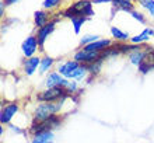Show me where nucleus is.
I'll list each match as a JSON object with an SVG mask.
<instances>
[{
	"instance_id": "f257e3e1",
	"label": "nucleus",
	"mask_w": 154,
	"mask_h": 143,
	"mask_svg": "<svg viewBox=\"0 0 154 143\" xmlns=\"http://www.w3.org/2000/svg\"><path fill=\"white\" fill-rule=\"evenodd\" d=\"M95 13H94L91 0H77L63 11V17H67V18H73V17H88L90 18Z\"/></svg>"
},
{
	"instance_id": "f03ea898",
	"label": "nucleus",
	"mask_w": 154,
	"mask_h": 143,
	"mask_svg": "<svg viewBox=\"0 0 154 143\" xmlns=\"http://www.w3.org/2000/svg\"><path fill=\"white\" fill-rule=\"evenodd\" d=\"M62 104H63V100L60 102H42L41 105L37 107V110L34 112L35 122H42V121L52 118L53 115L60 111Z\"/></svg>"
},
{
	"instance_id": "7ed1b4c3",
	"label": "nucleus",
	"mask_w": 154,
	"mask_h": 143,
	"mask_svg": "<svg viewBox=\"0 0 154 143\" xmlns=\"http://www.w3.org/2000/svg\"><path fill=\"white\" fill-rule=\"evenodd\" d=\"M67 91H66L65 87H51L48 90L42 91L39 95H38V100L44 102H55L59 101L60 98H65Z\"/></svg>"
},
{
	"instance_id": "20e7f679",
	"label": "nucleus",
	"mask_w": 154,
	"mask_h": 143,
	"mask_svg": "<svg viewBox=\"0 0 154 143\" xmlns=\"http://www.w3.org/2000/svg\"><path fill=\"white\" fill-rule=\"evenodd\" d=\"M101 53L102 52H95V51H87V49H80L79 52L74 53V61H77L79 63H93L95 61L101 59Z\"/></svg>"
},
{
	"instance_id": "39448f33",
	"label": "nucleus",
	"mask_w": 154,
	"mask_h": 143,
	"mask_svg": "<svg viewBox=\"0 0 154 143\" xmlns=\"http://www.w3.org/2000/svg\"><path fill=\"white\" fill-rule=\"evenodd\" d=\"M59 123H60V119L56 118V117H52V118L42 121V122H35L32 125V128H31V132L32 133H39V132H45V131H52L53 128H56Z\"/></svg>"
},
{
	"instance_id": "423d86ee",
	"label": "nucleus",
	"mask_w": 154,
	"mask_h": 143,
	"mask_svg": "<svg viewBox=\"0 0 154 143\" xmlns=\"http://www.w3.org/2000/svg\"><path fill=\"white\" fill-rule=\"evenodd\" d=\"M56 23L57 20H53V21H49L48 24L45 25V27H42V28H38L37 30V39H38V44H39V46L42 48L45 44V41L48 39V37L51 35V34L55 31V27H56Z\"/></svg>"
},
{
	"instance_id": "0eeeda50",
	"label": "nucleus",
	"mask_w": 154,
	"mask_h": 143,
	"mask_svg": "<svg viewBox=\"0 0 154 143\" xmlns=\"http://www.w3.org/2000/svg\"><path fill=\"white\" fill-rule=\"evenodd\" d=\"M38 46H39V44H38L37 37H34V35H29V37L27 38L24 42H23V45H21V49H23V53H24L25 58H32L34 53L37 52Z\"/></svg>"
},
{
	"instance_id": "6e6552de",
	"label": "nucleus",
	"mask_w": 154,
	"mask_h": 143,
	"mask_svg": "<svg viewBox=\"0 0 154 143\" xmlns=\"http://www.w3.org/2000/svg\"><path fill=\"white\" fill-rule=\"evenodd\" d=\"M67 83H69V80L66 77H62L60 73H51L46 77V86H48V89H51V87H66Z\"/></svg>"
},
{
	"instance_id": "1a4fd4ad",
	"label": "nucleus",
	"mask_w": 154,
	"mask_h": 143,
	"mask_svg": "<svg viewBox=\"0 0 154 143\" xmlns=\"http://www.w3.org/2000/svg\"><path fill=\"white\" fill-rule=\"evenodd\" d=\"M17 111H18V105L17 104H8L2 110V114H0V121L2 123H7L10 122V119L14 117Z\"/></svg>"
},
{
	"instance_id": "9d476101",
	"label": "nucleus",
	"mask_w": 154,
	"mask_h": 143,
	"mask_svg": "<svg viewBox=\"0 0 154 143\" xmlns=\"http://www.w3.org/2000/svg\"><path fill=\"white\" fill-rule=\"evenodd\" d=\"M109 46H112V41L111 39H98V41L84 46V49H87V51H95V52H104Z\"/></svg>"
},
{
	"instance_id": "9b49d317",
	"label": "nucleus",
	"mask_w": 154,
	"mask_h": 143,
	"mask_svg": "<svg viewBox=\"0 0 154 143\" xmlns=\"http://www.w3.org/2000/svg\"><path fill=\"white\" fill-rule=\"evenodd\" d=\"M150 37H153V28H144L139 35L132 37L129 41H130V44H134V45H142L143 42L149 41Z\"/></svg>"
},
{
	"instance_id": "f8f14e48",
	"label": "nucleus",
	"mask_w": 154,
	"mask_h": 143,
	"mask_svg": "<svg viewBox=\"0 0 154 143\" xmlns=\"http://www.w3.org/2000/svg\"><path fill=\"white\" fill-rule=\"evenodd\" d=\"M49 23V14L45 10H38L34 13V24L37 28H42Z\"/></svg>"
},
{
	"instance_id": "ddd939ff",
	"label": "nucleus",
	"mask_w": 154,
	"mask_h": 143,
	"mask_svg": "<svg viewBox=\"0 0 154 143\" xmlns=\"http://www.w3.org/2000/svg\"><path fill=\"white\" fill-rule=\"evenodd\" d=\"M41 65V59L39 58H28L27 61H25L24 63V72L27 76H31V74H34V72L38 69V66Z\"/></svg>"
},
{
	"instance_id": "4468645a",
	"label": "nucleus",
	"mask_w": 154,
	"mask_h": 143,
	"mask_svg": "<svg viewBox=\"0 0 154 143\" xmlns=\"http://www.w3.org/2000/svg\"><path fill=\"white\" fill-rule=\"evenodd\" d=\"M79 66H80V63L77 61H67V62H65L63 65L59 66V73H60L63 77L67 79V76H69L76 67H79Z\"/></svg>"
},
{
	"instance_id": "2eb2a0df",
	"label": "nucleus",
	"mask_w": 154,
	"mask_h": 143,
	"mask_svg": "<svg viewBox=\"0 0 154 143\" xmlns=\"http://www.w3.org/2000/svg\"><path fill=\"white\" fill-rule=\"evenodd\" d=\"M133 2L134 0H112V4H114L115 8L121 10V11L130 13L134 8Z\"/></svg>"
},
{
	"instance_id": "dca6fc26",
	"label": "nucleus",
	"mask_w": 154,
	"mask_h": 143,
	"mask_svg": "<svg viewBox=\"0 0 154 143\" xmlns=\"http://www.w3.org/2000/svg\"><path fill=\"white\" fill-rule=\"evenodd\" d=\"M53 138V133L51 131H45V132H39L35 133L31 140V143H51Z\"/></svg>"
},
{
	"instance_id": "f3484780",
	"label": "nucleus",
	"mask_w": 154,
	"mask_h": 143,
	"mask_svg": "<svg viewBox=\"0 0 154 143\" xmlns=\"http://www.w3.org/2000/svg\"><path fill=\"white\" fill-rule=\"evenodd\" d=\"M144 58H146V51H142V48L129 53L130 62H132L133 65H136V66H140V65H142L143 61H144Z\"/></svg>"
},
{
	"instance_id": "a211bd4d",
	"label": "nucleus",
	"mask_w": 154,
	"mask_h": 143,
	"mask_svg": "<svg viewBox=\"0 0 154 143\" xmlns=\"http://www.w3.org/2000/svg\"><path fill=\"white\" fill-rule=\"evenodd\" d=\"M111 35H112L118 42H126L130 39L129 34L125 33V31H122V30L118 28V27H111Z\"/></svg>"
},
{
	"instance_id": "6ab92c4d",
	"label": "nucleus",
	"mask_w": 154,
	"mask_h": 143,
	"mask_svg": "<svg viewBox=\"0 0 154 143\" xmlns=\"http://www.w3.org/2000/svg\"><path fill=\"white\" fill-rule=\"evenodd\" d=\"M70 20H72V25H73L74 33L79 34L80 33V30H81V27H83V24L88 20V17H73V18H70Z\"/></svg>"
},
{
	"instance_id": "aec40b11",
	"label": "nucleus",
	"mask_w": 154,
	"mask_h": 143,
	"mask_svg": "<svg viewBox=\"0 0 154 143\" xmlns=\"http://www.w3.org/2000/svg\"><path fill=\"white\" fill-rule=\"evenodd\" d=\"M136 2L150 14V17H154V0H136Z\"/></svg>"
},
{
	"instance_id": "412c9836",
	"label": "nucleus",
	"mask_w": 154,
	"mask_h": 143,
	"mask_svg": "<svg viewBox=\"0 0 154 143\" xmlns=\"http://www.w3.org/2000/svg\"><path fill=\"white\" fill-rule=\"evenodd\" d=\"M52 65H53V59H52V58L45 56L44 59H41V65H39L41 73H45V72H46V70H48Z\"/></svg>"
},
{
	"instance_id": "4be33fe9",
	"label": "nucleus",
	"mask_w": 154,
	"mask_h": 143,
	"mask_svg": "<svg viewBox=\"0 0 154 143\" xmlns=\"http://www.w3.org/2000/svg\"><path fill=\"white\" fill-rule=\"evenodd\" d=\"M100 39V37L98 35H91V34H88V35H84V37L80 39V45H83V48L87 45H90V44H93V42L98 41Z\"/></svg>"
},
{
	"instance_id": "5701e85b",
	"label": "nucleus",
	"mask_w": 154,
	"mask_h": 143,
	"mask_svg": "<svg viewBox=\"0 0 154 143\" xmlns=\"http://www.w3.org/2000/svg\"><path fill=\"white\" fill-rule=\"evenodd\" d=\"M60 2L62 0H44L42 7H44L45 10H53V8H56L57 6H60Z\"/></svg>"
},
{
	"instance_id": "b1692460",
	"label": "nucleus",
	"mask_w": 154,
	"mask_h": 143,
	"mask_svg": "<svg viewBox=\"0 0 154 143\" xmlns=\"http://www.w3.org/2000/svg\"><path fill=\"white\" fill-rule=\"evenodd\" d=\"M129 14L132 16V18H134L136 21H139L140 24H146V17L143 16V13H140V11H137V10H134L133 8Z\"/></svg>"
},
{
	"instance_id": "393cba45",
	"label": "nucleus",
	"mask_w": 154,
	"mask_h": 143,
	"mask_svg": "<svg viewBox=\"0 0 154 143\" xmlns=\"http://www.w3.org/2000/svg\"><path fill=\"white\" fill-rule=\"evenodd\" d=\"M66 91H67V94H72V93H74V91L77 90V83L74 82H69L67 84H66Z\"/></svg>"
},
{
	"instance_id": "a878e982",
	"label": "nucleus",
	"mask_w": 154,
	"mask_h": 143,
	"mask_svg": "<svg viewBox=\"0 0 154 143\" xmlns=\"http://www.w3.org/2000/svg\"><path fill=\"white\" fill-rule=\"evenodd\" d=\"M93 4H104V3H112V0H91Z\"/></svg>"
},
{
	"instance_id": "bb28decb",
	"label": "nucleus",
	"mask_w": 154,
	"mask_h": 143,
	"mask_svg": "<svg viewBox=\"0 0 154 143\" xmlns=\"http://www.w3.org/2000/svg\"><path fill=\"white\" fill-rule=\"evenodd\" d=\"M4 6H6V3L2 0V3H0V17L4 16Z\"/></svg>"
},
{
	"instance_id": "cd10ccee",
	"label": "nucleus",
	"mask_w": 154,
	"mask_h": 143,
	"mask_svg": "<svg viewBox=\"0 0 154 143\" xmlns=\"http://www.w3.org/2000/svg\"><path fill=\"white\" fill-rule=\"evenodd\" d=\"M4 3H6V6H11V4H16V3H18L20 0H3Z\"/></svg>"
},
{
	"instance_id": "c85d7f7f",
	"label": "nucleus",
	"mask_w": 154,
	"mask_h": 143,
	"mask_svg": "<svg viewBox=\"0 0 154 143\" xmlns=\"http://www.w3.org/2000/svg\"><path fill=\"white\" fill-rule=\"evenodd\" d=\"M153 38H154V28H153Z\"/></svg>"
},
{
	"instance_id": "c756f323",
	"label": "nucleus",
	"mask_w": 154,
	"mask_h": 143,
	"mask_svg": "<svg viewBox=\"0 0 154 143\" xmlns=\"http://www.w3.org/2000/svg\"><path fill=\"white\" fill-rule=\"evenodd\" d=\"M51 143H52V142H51Z\"/></svg>"
}]
</instances>
